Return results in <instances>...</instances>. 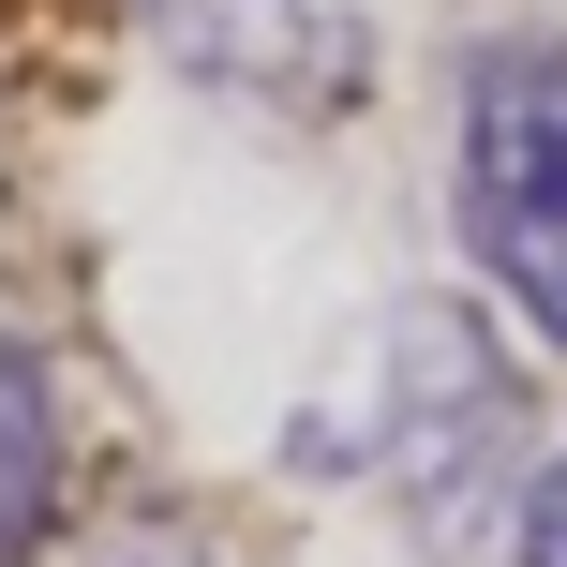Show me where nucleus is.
Segmentation results:
<instances>
[{
	"instance_id": "nucleus-1",
	"label": "nucleus",
	"mask_w": 567,
	"mask_h": 567,
	"mask_svg": "<svg viewBox=\"0 0 567 567\" xmlns=\"http://www.w3.org/2000/svg\"><path fill=\"white\" fill-rule=\"evenodd\" d=\"M449 209L463 255L538 343H567V30H478L449 90Z\"/></svg>"
},
{
	"instance_id": "nucleus-2",
	"label": "nucleus",
	"mask_w": 567,
	"mask_h": 567,
	"mask_svg": "<svg viewBox=\"0 0 567 567\" xmlns=\"http://www.w3.org/2000/svg\"><path fill=\"white\" fill-rule=\"evenodd\" d=\"M135 16L179 75L239 90V105H359V75H373L359 0H135Z\"/></svg>"
},
{
	"instance_id": "nucleus-3",
	"label": "nucleus",
	"mask_w": 567,
	"mask_h": 567,
	"mask_svg": "<svg viewBox=\"0 0 567 567\" xmlns=\"http://www.w3.org/2000/svg\"><path fill=\"white\" fill-rule=\"evenodd\" d=\"M60 538V389L30 343H0V567H45Z\"/></svg>"
},
{
	"instance_id": "nucleus-4",
	"label": "nucleus",
	"mask_w": 567,
	"mask_h": 567,
	"mask_svg": "<svg viewBox=\"0 0 567 567\" xmlns=\"http://www.w3.org/2000/svg\"><path fill=\"white\" fill-rule=\"evenodd\" d=\"M508 567H567V449L523 478V538H508Z\"/></svg>"
}]
</instances>
